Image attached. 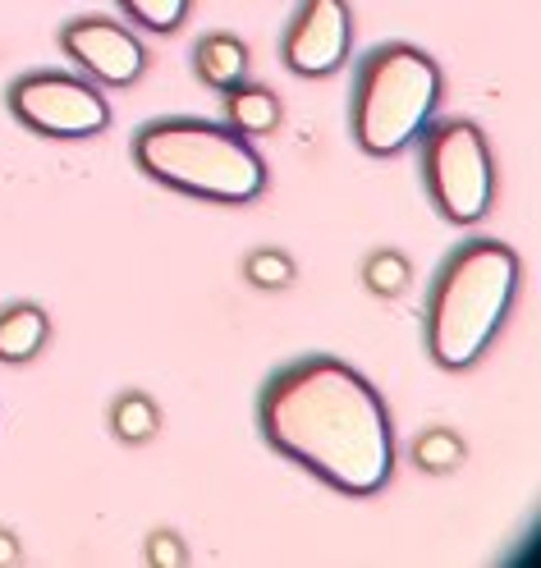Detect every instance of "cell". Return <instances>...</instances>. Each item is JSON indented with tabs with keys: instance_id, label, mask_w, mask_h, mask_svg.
Masks as SVG:
<instances>
[{
	"instance_id": "cell-1",
	"label": "cell",
	"mask_w": 541,
	"mask_h": 568,
	"mask_svg": "<svg viewBox=\"0 0 541 568\" xmlns=\"http://www.w3.org/2000/svg\"><path fill=\"white\" fill-rule=\"evenodd\" d=\"M258 432L349 500H372L394 477V422L381 389L331 353H303L262 381Z\"/></svg>"
},
{
	"instance_id": "cell-2",
	"label": "cell",
	"mask_w": 541,
	"mask_h": 568,
	"mask_svg": "<svg viewBox=\"0 0 541 568\" xmlns=\"http://www.w3.org/2000/svg\"><path fill=\"white\" fill-rule=\"evenodd\" d=\"M523 284V262L500 239H463L431 275L422 339L427 358L441 372H468L487 358V348L510 322Z\"/></svg>"
},
{
	"instance_id": "cell-3",
	"label": "cell",
	"mask_w": 541,
	"mask_h": 568,
	"mask_svg": "<svg viewBox=\"0 0 541 568\" xmlns=\"http://www.w3.org/2000/svg\"><path fill=\"white\" fill-rule=\"evenodd\" d=\"M133 165L148 180L216 206H248L267 193V161L252 138L193 115L142 124L133 133Z\"/></svg>"
},
{
	"instance_id": "cell-4",
	"label": "cell",
	"mask_w": 541,
	"mask_h": 568,
	"mask_svg": "<svg viewBox=\"0 0 541 568\" xmlns=\"http://www.w3.org/2000/svg\"><path fill=\"white\" fill-rule=\"evenodd\" d=\"M445 74L413 42H381L358 60L349 133L368 156H400L441 111Z\"/></svg>"
},
{
	"instance_id": "cell-5",
	"label": "cell",
	"mask_w": 541,
	"mask_h": 568,
	"mask_svg": "<svg viewBox=\"0 0 541 568\" xmlns=\"http://www.w3.org/2000/svg\"><path fill=\"white\" fill-rule=\"evenodd\" d=\"M418 165H422V184L431 206L441 211L450 225L473 230L478 221L491 216L495 206V156L487 133L463 120H431L418 133Z\"/></svg>"
},
{
	"instance_id": "cell-6",
	"label": "cell",
	"mask_w": 541,
	"mask_h": 568,
	"mask_svg": "<svg viewBox=\"0 0 541 568\" xmlns=\"http://www.w3.org/2000/svg\"><path fill=\"white\" fill-rule=\"evenodd\" d=\"M10 115L38 138L79 142L111 129V101L101 88L69 69H28L6 92Z\"/></svg>"
},
{
	"instance_id": "cell-7",
	"label": "cell",
	"mask_w": 541,
	"mask_h": 568,
	"mask_svg": "<svg viewBox=\"0 0 541 568\" xmlns=\"http://www.w3.org/2000/svg\"><path fill=\"white\" fill-rule=\"evenodd\" d=\"M60 51L79 64V74L101 88H133L148 74V47L133 28L111 14H79L60 28Z\"/></svg>"
},
{
	"instance_id": "cell-8",
	"label": "cell",
	"mask_w": 541,
	"mask_h": 568,
	"mask_svg": "<svg viewBox=\"0 0 541 568\" xmlns=\"http://www.w3.org/2000/svg\"><path fill=\"white\" fill-rule=\"evenodd\" d=\"M353 51L349 0H299L280 42V60L299 79H331Z\"/></svg>"
},
{
	"instance_id": "cell-9",
	"label": "cell",
	"mask_w": 541,
	"mask_h": 568,
	"mask_svg": "<svg viewBox=\"0 0 541 568\" xmlns=\"http://www.w3.org/2000/svg\"><path fill=\"white\" fill-rule=\"evenodd\" d=\"M248 69H252L248 42L234 38V32H207V38L193 42V74L211 92H226V88L243 83Z\"/></svg>"
},
{
	"instance_id": "cell-10",
	"label": "cell",
	"mask_w": 541,
	"mask_h": 568,
	"mask_svg": "<svg viewBox=\"0 0 541 568\" xmlns=\"http://www.w3.org/2000/svg\"><path fill=\"white\" fill-rule=\"evenodd\" d=\"M51 339V316L38 303H6L0 307V363H32Z\"/></svg>"
},
{
	"instance_id": "cell-11",
	"label": "cell",
	"mask_w": 541,
	"mask_h": 568,
	"mask_svg": "<svg viewBox=\"0 0 541 568\" xmlns=\"http://www.w3.org/2000/svg\"><path fill=\"white\" fill-rule=\"evenodd\" d=\"M226 101V124L234 129V133H243V138H267V133H275L280 129V120H284V105H280V97L267 88V83H234V88H226L221 92Z\"/></svg>"
},
{
	"instance_id": "cell-12",
	"label": "cell",
	"mask_w": 541,
	"mask_h": 568,
	"mask_svg": "<svg viewBox=\"0 0 541 568\" xmlns=\"http://www.w3.org/2000/svg\"><path fill=\"white\" fill-rule=\"evenodd\" d=\"M409 458H413V468H422L427 477H450V473L463 468L468 445H463L459 432H450V426H427V432L413 436Z\"/></svg>"
},
{
	"instance_id": "cell-13",
	"label": "cell",
	"mask_w": 541,
	"mask_h": 568,
	"mask_svg": "<svg viewBox=\"0 0 541 568\" xmlns=\"http://www.w3.org/2000/svg\"><path fill=\"white\" fill-rule=\"evenodd\" d=\"M161 432V408L152 395L142 389H124V395L111 404V436L120 445H148Z\"/></svg>"
},
{
	"instance_id": "cell-14",
	"label": "cell",
	"mask_w": 541,
	"mask_h": 568,
	"mask_svg": "<svg viewBox=\"0 0 541 568\" xmlns=\"http://www.w3.org/2000/svg\"><path fill=\"white\" fill-rule=\"evenodd\" d=\"M413 284V262L400 253V247H377V253L363 262V290L377 298H400Z\"/></svg>"
},
{
	"instance_id": "cell-15",
	"label": "cell",
	"mask_w": 541,
	"mask_h": 568,
	"mask_svg": "<svg viewBox=\"0 0 541 568\" xmlns=\"http://www.w3.org/2000/svg\"><path fill=\"white\" fill-rule=\"evenodd\" d=\"M120 10H124V19L133 28H148V32L170 38V32H179L189 23L193 0H120Z\"/></svg>"
},
{
	"instance_id": "cell-16",
	"label": "cell",
	"mask_w": 541,
	"mask_h": 568,
	"mask_svg": "<svg viewBox=\"0 0 541 568\" xmlns=\"http://www.w3.org/2000/svg\"><path fill=\"white\" fill-rule=\"evenodd\" d=\"M299 275V262L284 247H252L243 257V280L252 290H290Z\"/></svg>"
},
{
	"instance_id": "cell-17",
	"label": "cell",
	"mask_w": 541,
	"mask_h": 568,
	"mask_svg": "<svg viewBox=\"0 0 541 568\" xmlns=\"http://www.w3.org/2000/svg\"><path fill=\"white\" fill-rule=\"evenodd\" d=\"M142 559H148L152 568H184L189 564V541L179 537L174 527H157V531H148V550H142Z\"/></svg>"
},
{
	"instance_id": "cell-18",
	"label": "cell",
	"mask_w": 541,
	"mask_h": 568,
	"mask_svg": "<svg viewBox=\"0 0 541 568\" xmlns=\"http://www.w3.org/2000/svg\"><path fill=\"white\" fill-rule=\"evenodd\" d=\"M23 564V546L10 527H0V568H19Z\"/></svg>"
}]
</instances>
